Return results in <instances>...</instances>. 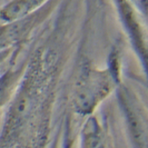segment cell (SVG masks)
Masks as SVG:
<instances>
[{"instance_id":"cell-1","label":"cell","mask_w":148,"mask_h":148,"mask_svg":"<svg viewBox=\"0 0 148 148\" xmlns=\"http://www.w3.org/2000/svg\"><path fill=\"white\" fill-rule=\"evenodd\" d=\"M118 68L115 65L106 69L85 65L75 84V110L80 115H90L112 92L118 84Z\"/></svg>"},{"instance_id":"cell-3","label":"cell","mask_w":148,"mask_h":148,"mask_svg":"<svg viewBox=\"0 0 148 148\" xmlns=\"http://www.w3.org/2000/svg\"><path fill=\"white\" fill-rule=\"evenodd\" d=\"M82 148H107L105 134L94 117H90L82 128Z\"/></svg>"},{"instance_id":"cell-2","label":"cell","mask_w":148,"mask_h":148,"mask_svg":"<svg viewBox=\"0 0 148 148\" xmlns=\"http://www.w3.org/2000/svg\"><path fill=\"white\" fill-rule=\"evenodd\" d=\"M49 0H11L0 8V21L10 23L34 15Z\"/></svg>"}]
</instances>
